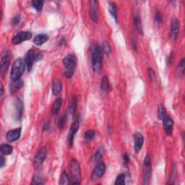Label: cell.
Returning <instances> with one entry per match:
<instances>
[{
	"mask_svg": "<svg viewBox=\"0 0 185 185\" xmlns=\"http://www.w3.org/2000/svg\"><path fill=\"white\" fill-rule=\"evenodd\" d=\"M103 53L101 47L97 43H93L91 46V64L95 72H99L102 68Z\"/></svg>",
	"mask_w": 185,
	"mask_h": 185,
	"instance_id": "cell-1",
	"label": "cell"
},
{
	"mask_svg": "<svg viewBox=\"0 0 185 185\" xmlns=\"http://www.w3.org/2000/svg\"><path fill=\"white\" fill-rule=\"evenodd\" d=\"M26 63L24 59L22 58L16 59L13 62L12 66L11 73H10V78L12 81L20 80L22 74L24 73L25 69H26Z\"/></svg>",
	"mask_w": 185,
	"mask_h": 185,
	"instance_id": "cell-2",
	"label": "cell"
},
{
	"mask_svg": "<svg viewBox=\"0 0 185 185\" xmlns=\"http://www.w3.org/2000/svg\"><path fill=\"white\" fill-rule=\"evenodd\" d=\"M63 64L65 67V76L71 78L74 75L76 68V58L73 54H68L64 58Z\"/></svg>",
	"mask_w": 185,
	"mask_h": 185,
	"instance_id": "cell-3",
	"label": "cell"
},
{
	"mask_svg": "<svg viewBox=\"0 0 185 185\" xmlns=\"http://www.w3.org/2000/svg\"><path fill=\"white\" fill-rule=\"evenodd\" d=\"M70 171L72 176V184H79L80 183V168L78 162L74 159H72L70 162Z\"/></svg>",
	"mask_w": 185,
	"mask_h": 185,
	"instance_id": "cell-4",
	"label": "cell"
},
{
	"mask_svg": "<svg viewBox=\"0 0 185 185\" xmlns=\"http://www.w3.org/2000/svg\"><path fill=\"white\" fill-rule=\"evenodd\" d=\"M151 172H152L151 157L149 154H147L144 159V179H143L144 184H147L149 183L151 176Z\"/></svg>",
	"mask_w": 185,
	"mask_h": 185,
	"instance_id": "cell-5",
	"label": "cell"
},
{
	"mask_svg": "<svg viewBox=\"0 0 185 185\" xmlns=\"http://www.w3.org/2000/svg\"><path fill=\"white\" fill-rule=\"evenodd\" d=\"M79 127H80V122H79L78 120H75L72 124L71 127H70V130L69 131V134L67 135V144L70 147H72V145H73L74 135L78 132Z\"/></svg>",
	"mask_w": 185,
	"mask_h": 185,
	"instance_id": "cell-6",
	"label": "cell"
},
{
	"mask_svg": "<svg viewBox=\"0 0 185 185\" xmlns=\"http://www.w3.org/2000/svg\"><path fill=\"white\" fill-rule=\"evenodd\" d=\"M31 38H32V33L27 32V31H22V32L18 33L13 37V38L12 39V42L16 45L20 44L23 41L30 40Z\"/></svg>",
	"mask_w": 185,
	"mask_h": 185,
	"instance_id": "cell-7",
	"label": "cell"
},
{
	"mask_svg": "<svg viewBox=\"0 0 185 185\" xmlns=\"http://www.w3.org/2000/svg\"><path fill=\"white\" fill-rule=\"evenodd\" d=\"M48 154V150L46 147H43L37 153L34 159V164L36 166H39L43 163V162L46 159Z\"/></svg>",
	"mask_w": 185,
	"mask_h": 185,
	"instance_id": "cell-8",
	"label": "cell"
},
{
	"mask_svg": "<svg viewBox=\"0 0 185 185\" xmlns=\"http://www.w3.org/2000/svg\"><path fill=\"white\" fill-rule=\"evenodd\" d=\"M106 171V165L103 162H99L95 169H93L92 174V179H97L102 177Z\"/></svg>",
	"mask_w": 185,
	"mask_h": 185,
	"instance_id": "cell-9",
	"label": "cell"
},
{
	"mask_svg": "<svg viewBox=\"0 0 185 185\" xmlns=\"http://www.w3.org/2000/svg\"><path fill=\"white\" fill-rule=\"evenodd\" d=\"M36 54L35 53L34 50L33 49L29 50L28 53L26 54L25 61H26L27 69H28V72L31 71L33 65V62H36Z\"/></svg>",
	"mask_w": 185,
	"mask_h": 185,
	"instance_id": "cell-10",
	"label": "cell"
},
{
	"mask_svg": "<svg viewBox=\"0 0 185 185\" xmlns=\"http://www.w3.org/2000/svg\"><path fill=\"white\" fill-rule=\"evenodd\" d=\"M10 54L8 53L7 51H5L2 54V56L1 59V72L2 76L5 75V73L7 71L8 67H9L10 65Z\"/></svg>",
	"mask_w": 185,
	"mask_h": 185,
	"instance_id": "cell-11",
	"label": "cell"
},
{
	"mask_svg": "<svg viewBox=\"0 0 185 185\" xmlns=\"http://www.w3.org/2000/svg\"><path fill=\"white\" fill-rule=\"evenodd\" d=\"M134 142H135V151L136 153H138L142 149L143 143H144V138L142 134L140 132H135L134 135Z\"/></svg>",
	"mask_w": 185,
	"mask_h": 185,
	"instance_id": "cell-12",
	"label": "cell"
},
{
	"mask_svg": "<svg viewBox=\"0 0 185 185\" xmlns=\"http://www.w3.org/2000/svg\"><path fill=\"white\" fill-rule=\"evenodd\" d=\"M180 23L179 21L176 19H173L171 22V38L172 40H176L177 38L179 33Z\"/></svg>",
	"mask_w": 185,
	"mask_h": 185,
	"instance_id": "cell-13",
	"label": "cell"
},
{
	"mask_svg": "<svg viewBox=\"0 0 185 185\" xmlns=\"http://www.w3.org/2000/svg\"><path fill=\"white\" fill-rule=\"evenodd\" d=\"M162 121H163L164 130H165L166 135H171L172 133H173L174 121L169 116H166Z\"/></svg>",
	"mask_w": 185,
	"mask_h": 185,
	"instance_id": "cell-14",
	"label": "cell"
},
{
	"mask_svg": "<svg viewBox=\"0 0 185 185\" xmlns=\"http://www.w3.org/2000/svg\"><path fill=\"white\" fill-rule=\"evenodd\" d=\"M21 128L10 130L7 133V140L10 143H13L18 140L20 138V135H21Z\"/></svg>",
	"mask_w": 185,
	"mask_h": 185,
	"instance_id": "cell-15",
	"label": "cell"
},
{
	"mask_svg": "<svg viewBox=\"0 0 185 185\" xmlns=\"http://www.w3.org/2000/svg\"><path fill=\"white\" fill-rule=\"evenodd\" d=\"M90 4V10H89V15L92 21L97 22L99 18H98V14H97V5L98 2L96 1H90L89 2Z\"/></svg>",
	"mask_w": 185,
	"mask_h": 185,
	"instance_id": "cell-16",
	"label": "cell"
},
{
	"mask_svg": "<svg viewBox=\"0 0 185 185\" xmlns=\"http://www.w3.org/2000/svg\"><path fill=\"white\" fill-rule=\"evenodd\" d=\"M15 111H16V117L18 120H20L22 118V114L24 111V105L22 101L20 99H18L15 101Z\"/></svg>",
	"mask_w": 185,
	"mask_h": 185,
	"instance_id": "cell-17",
	"label": "cell"
},
{
	"mask_svg": "<svg viewBox=\"0 0 185 185\" xmlns=\"http://www.w3.org/2000/svg\"><path fill=\"white\" fill-rule=\"evenodd\" d=\"M24 86V82L22 80H18L12 81V82L10 86V91L11 93H14L18 91L22 86Z\"/></svg>",
	"mask_w": 185,
	"mask_h": 185,
	"instance_id": "cell-18",
	"label": "cell"
},
{
	"mask_svg": "<svg viewBox=\"0 0 185 185\" xmlns=\"http://www.w3.org/2000/svg\"><path fill=\"white\" fill-rule=\"evenodd\" d=\"M48 40H49V36H48L46 34L42 33V34L37 35V36L34 38L33 42H34L35 44L37 46H41L44 43L46 42Z\"/></svg>",
	"mask_w": 185,
	"mask_h": 185,
	"instance_id": "cell-19",
	"label": "cell"
},
{
	"mask_svg": "<svg viewBox=\"0 0 185 185\" xmlns=\"http://www.w3.org/2000/svg\"><path fill=\"white\" fill-rule=\"evenodd\" d=\"M62 105V99L61 98H58L54 103L52 109H51V113L53 115H56L59 113L60 109H61Z\"/></svg>",
	"mask_w": 185,
	"mask_h": 185,
	"instance_id": "cell-20",
	"label": "cell"
},
{
	"mask_svg": "<svg viewBox=\"0 0 185 185\" xmlns=\"http://www.w3.org/2000/svg\"><path fill=\"white\" fill-rule=\"evenodd\" d=\"M109 11L111 16L114 18V20L117 22V7L114 2H109Z\"/></svg>",
	"mask_w": 185,
	"mask_h": 185,
	"instance_id": "cell-21",
	"label": "cell"
},
{
	"mask_svg": "<svg viewBox=\"0 0 185 185\" xmlns=\"http://www.w3.org/2000/svg\"><path fill=\"white\" fill-rule=\"evenodd\" d=\"M77 109V99L75 97H73L71 99L70 102V105H69V109H68V111H69V114L71 116H73L74 113H75Z\"/></svg>",
	"mask_w": 185,
	"mask_h": 185,
	"instance_id": "cell-22",
	"label": "cell"
},
{
	"mask_svg": "<svg viewBox=\"0 0 185 185\" xmlns=\"http://www.w3.org/2000/svg\"><path fill=\"white\" fill-rule=\"evenodd\" d=\"M0 150H1V153L4 155H10L12 153V151H13V147H12L10 145L8 144H3L1 145V147H0Z\"/></svg>",
	"mask_w": 185,
	"mask_h": 185,
	"instance_id": "cell-23",
	"label": "cell"
},
{
	"mask_svg": "<svg viewBox=\"0 0 185 185\" xmlns=\"http://www.w3.org/2000/svg\"><path fill=\"white\" fill-rule=\"evenodd\" d=\"M62 83L60 82L59 80H55L53 82V88H52V92L53 94L54 95H57L59 93L61 92L62 90Z\"/></svg>",
	"mask_w": 185,
	"mask_h": 185,
	"instance_id": "cell-24",
	"label": "cell"
},
{
	"mask_svg": "<svg viewBox=\"0 0 185 185\" xmlns=\"http://www.w3.org/2000/svg\"><path fill=\"white\" fill-rule=\"evenodd\" d=\"M135 24L137 30L140 34H143V27H142V22H141V18L139 14H135Z\"/></svg>",
	"mask_w": 185,
	"mask_h": 185,
	"instance_id": "cell-25",
	"label": "cell"
},
{
	"mask_svg": "<svg viewBox=\"0 0 185 185\" xmlns=\"http://www.w3.org/2000/svg\"><path fill=\"white\" fill-rule=\"evenodd\" d=\"M101 89L103 91H108L109 90V79H108L107 76L104 75L101 79Z\"/></svg>",
	"mask_w": 185,
	"mask_h": 185,
	"instance_id": "cell-26",
	"label": "cell"
},
{
	"mask_svg": "<svg viewBox=\"0 0 185 185\" xmlns=\"http://www.w3.org/2000/svg\"><path fill=\"white\" fill-rule=\"evenodd\" d=\"M158 114H159V117L161 120H163L166 116H167V113H166L165 107L163 104H159L158 107Z\"/></svg>",
	"mask_w": 185,
	"mask_h": 185,
	"instance_id": "cell-27",
	"label": "cell"
},
{
	"mask_svg": "<svg viewBox=\"0 0 185 185\" xmlns=\"http://www.w3.org/2000/svg\"><path fill=\"white\" fill-rule=\"evenodd\" d=\"M101 49H102L103 52L105 54H107V56H109L110 54H111V45H110V43L108 42L107 41H103Z\"/></svg>",
	"mask_w": 185,
	"mask_h": 185,
	"instance_id": "cell-28",
	"label": "cell"
},
{
	"mask_svg": "<svg viewBox=\"0 0 185 185\" xmlns=\"http://www.w3.org/2000/svg\"><path fill=\"white\" fill-rule=\"evenodd\" d=\"M184 69H185V62H184V59H182L178 64V66H177L178 74L181 76H184Z\"/></svg>",
	"mask_w": 185,
	"mask_h": 185,
	"instance_id": "cell-29",
	"label": "cell"
},
{
	"mask_svg": "<svg viewBox=\"0 0 185 185\" xmlns=\"http://www.w3.org/2000/svg\"><path fill=\"white\" fill-rule=\"evenodd\" d=\"M43 5V2L42 1H39V0H33V1H32L33 7L38 12H40L42 10Z\"/></svg>",
	"mask_w": 185,
	"mask_h": 185,
	"instance_id": "cell-30",
	"label": "cell"
},
{
	"mask_svg": "<svg viewBox=\"0 0 185 185\" xmlns=\"http://www.w3.org/2000/svg\"><path fill=\"white\" fill-rule=\"evenodd\" d=\"M66 122V114H64V115L62 116V117H60L59 121H58V123H57L58 128H59V130H63L64 127H65Z\"/></svg>",
	"mask_w": 185,
	"mask_h": 185,
	"instance_id": "cell-31",
	"label": "cell"
},
{
	"mask_svg": "<svg viewBox=\"0 0 185 185\" xmlns=\"http://www.w3.org/2000/svg\"><path fill=\"white\" fill-rule=\"evenodd\" d=\"M70 181H69V176L66 172H64L62 174L61 177H60V181H59V184H69Z\"/></svg>",
	"mask_w": 185,
	"mask_h": 185,
	"instance_id": "cell-32",
	"label": "cell"
},
{
	"mask_svg": "<svg viewBox=\"0 0 185 185\" xmlns=\"http://www.w3.org/2000/svg\"><path fill=\"white\" fill-rule=\"evenodd\" d=\"M95 137V132L93 130H88L85 133V139L87 141L93 140Z\"/></svg>",
	"mask_w": 185,
	"mask_h": 185,
	"instance_id": "cell-33",
	"label": "cell"
},
{
	"mask_svg": "<svg viewBox=\"0 0 185 185\" xmlns=\"http://www.w3.org/2000/svg\"><path fill=\"white\" fill-rule=\"evenodd\" d=\"M114 184L119 185L125 184V176H124V174H119V175L116 177Z\"/></svg>",
	"mask_w": 185,
	"mask_h": 185,
	"instance_id": "cell-34",
	"label": "cell"
},
{
	"mask_svg": "<svg viewBox=\"0 0 185 185\" xmlns=\"http://www.w3.org/2000/svg\"><path fill=\"white\" fill-rule=\"evenodd\" d=\"M43 183L44 182H43V178L39 175H36L33 178L31 184H43Z\"/></svg>",
	"mask_w": 185,
	"mask_h": 185,
	"instance_id": "cell-35",
	"label": "cell"
},
{
	"mask_svg": "<svg viewBox=\"0 0 185 185\" xmlns=\"http://www.w3.org/2000/svg\"><path fill=\"white\" fill-rule=\"evenodd\" d=\"M103 153V149L98 150V151L96 153H95V154L93 156V160H94L95 161H99L100 159H101V157H102Z\"/></svg>",
	"mask_w": 185,
	"mask_h": 185,
	"instance_id": "cell-36",
	"label": "cell"
},
{
	"mask_svg": "<svg viewBox=\"0 0 185 185\" xmlns=\"http://www.w3.org/2000/svg\"><path fill=\"white\" fill-rule=\"evenodd\" d=\"M155 22L158 24H161L162 21H163V18H162V14H161L160 12H157L156 14H155Z\"/></svg>",
	"mask_w": 185,
	"mask_h": 185,
	"instance_id": "cell-37",
	"label": "cell"
},
{
	"mask_svg": "<svg viewBox=\"0 0 185 185\" xmlns=\"http://www.w3.org/2000/svg\"><path fill=\"white\" fill-rule=\"evenodd\" d=\"M147 74H148L149 78H151V80H154L155 79V72L153 71V70L152 68H149L148 70H147Z\"/></svg>",
	"mask_w": 185,
	"mask_h": 185,
	"instance_id": "cell-38",
	"label": "cell"
},
{
	"mask_svg": "<svg viewBox=\"0 0 185 185\" xmlns=\"http://www.w3.org/2000/svg\"><path fill=\"white\" fill-rule=\"evenodd\" d=\"M20 16H16L14 17V18L12 19V25H14V26H16V25H18L20 22Z\"/></svg>",
	"mask_w": 185,
	"mask_h": 185,
	"instance_id": "cell-39",
	"label": "cell"
},
{
	"mask_svg": "<svg viewBox=\"0 0 185 185\" xmlns=\"http://www.w3.org/2000/svg\"><path fill=\"white\" fill-rule=\"evenodd\" d=\"M123 160H124V163L125 165H127L129 163V162H130V157H129L128 154H124L123 156Z\"/></svg>",
	"mask_w": 185,
	"mask_h": 185,
	"instance_id": "cell-40",
	"label": "cell"
},
{
	"mask_svg": "<svg viewBox=\"0 0 185 185\" xmlns=\"http://www.w3.org/2000/svg\"><path fill=\"white\" fill-rule=\"evenodd\" d=\"M5 162H6V160L5 159V157H4L3 155H2V156H1V161H0V166H1L2 168L3 166H5Z\"/></svg>",
	"mask_w": 185,
	"mask_h": 185,
	"instance_id": "cell-41",
	"label": "cell"
},
{
	"mask_svg": "<svg viewBox=\"0 0 185 185\" xmlns=\"http://www.w3.org/2000/svg\"><path fill=\"white\" fill-rule=\"evenodd\" d=\"M42 58H43L42 54H36V62L42 59Z\"/></svg>",
	"mask_w": 185,
	"mask_h": 185,
	"instance_id": "cell-42",
	"label": "cell"
},
{
	"mask_svg": "<svg viewBox=\"0 0 185 185\" xmlns=\"http://www.w3.org/2000/svg\"><path fill=\"white\" fill-rule=\"evenodd\" d=\"M1 89H2V91H1V96L2 97L3 93H4V90H3V86H2V83H1Z\"/></svg>",
	"mask_w": 185,
	"mask_h": 185,
	"instance_id": "cell-43",
	"label": "cell"
}]
</instances>
